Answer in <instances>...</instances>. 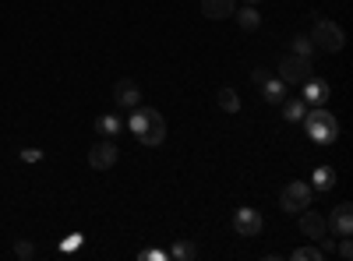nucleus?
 Masks as SVG:
<instances>
[{
	"instance_id": "obj_1",
	"label": "nucleus",
	"mask_w": 353,
	"mask_h": 261,
	"mask_svg": "<svg viewBox=\"0 0 353 261\" xmlns=\"http://www.w3.org/2000/svg\"><path fill=\"white\" fill-rule=\"evenodd\" d=\"M128 127H131V134H134L141 145H149V149L163 145V138H166V121H163V113L152 109V106H134Z\"/></svg>"
},
{
	"instance_id": "obj_2",
	"label": "nucleus",
	"mask_w": 353,
	"mask_h": 261,
	"mask_svg": "<svg viewBox=\"0 0 353 261\" xmlns=\"http://www.w3.org/2000/svg\"><path fill=\"white\" fill-rule=\"evenodd\" d=\"M304 127H307V134L314 138V141H321V145H329V141H336L339 138V124H336V117L329 109H311V113H304Z\"/></svg>"
},
{
	"instance_id": "obj_3",
	"label": "nucleus",
	"mask_w": 353,
	"mask_h": 261,
	"mask_svg": "<svg viewBox=\"0 0 353 261\" xmlns=\"http://www.w3.org/2000/svg\"><path fill=\"white\" fill-rule=\"evenodd\" d=\"M307 39L314 43V50H325V53H339L346 46V32H343L336 21H325V18L314 21V32Z\"/></svg>"
},
{
	"instance_id": "obj_4",
	"label": "nucleus",
	"mask_w": 353,
	"mask_h": 261,
	"mask_svg": "<svg viewBox=\"0 0 353 261\" xmlns=\"http://www.w3.org/2000/svg\"><path fill=\"white\" fill-rule=\"evenodd\" d=\"M311 198H314L311 184H304V180H290V184L279 191V209L290 212V216H297V212L311 209Z\"/></svg>"
},
{
	"instance_id": "obj_5",
	"label": "nucleus",
	"mask_w": 353,
	"mask_h": 261,
	"mask_svg": "<svg viewBox=\"0 0 353 261\" xmlns=\"http://www.w3.org/2000/svg\"><path fill=\"white\" fill-rule=\"evenodd\" d=\"M276 71H279L283 85H304L311 78V61H307V56H297V53H286Z\"/></svg>"
},
{
	"instance_id": "obj_6",
	"label": "nucleus",
	"mask_w": 353,
	"mask_h": 261,
	"mask_svg": "<svg viewBox=\"0 0 353 261\" xmlns=\"http://www.w3.org/2000/svg\"><path fill=\"white\" fill-rule=\"evenodd\" d=\"M117 159H121V149H117L110 138L96 141L92 149H88V166H92V169H110Z\"/></svg>"
},
{
	"instance_id": "obj_7",
	"label": "nucleus",
	"mask_w": 353,
	"mask_h": 261,
	"mask_svg": "<svg viewBox=\"0 0 353 261\" xmlns=\"http://www.w3.org/2000/svg\"><path fill=\"white\" fill-rule=\"evenodd\" d=\"M261 226H265V219H261L258 209L244 205V209H237V216H233V229H237V237H258Z\"/></svg>"
},
{
	"instance_id": "obj_8",
	"label": "nucleus",
	"mask_w": 353,
	"mask_h": 261,
	"mask_svg": "<svg viewBox=\"0 0 353 261\" xmlns=\"http://www.w3.org/2000/svg\"><path fill=\"white\" fill-rule=\"evenodd\" d=\"M325 222H329V229H332L336 237H353V205H350V201L336 205L332 219H325Z\"/></svg>"
},
{
	"instance_id": "obj_9",
	"label": "nucleus",
	"mask_w": 353,
	"mask_h": 261,
	"mask_svg": "<svg viewBox=\"0 0 353 261\" xmlns=\"http://www.w3.org/2000/svg\"><path fill=\"white\" fill-rule=\"evenodd\" d=\"M301 216V233L304 237H311V240H318V237H325L329 233V222H325V216H321V212H297Z\"/></svg>"
},
{
	"instance_id": "obj_10",
	"label": "nucleus",
	"mask_w": 353,
	"mask_h": 261,
	"mask_svg": "<svg viewBox=\"0 0 353 261\" xmlns=\"http://www.w3.org/2000/svg\"><path fill=\"white\" fill-rule=\"evenodd\" d=\"M113 99L121 103V106H128V109H134L141 103V92H138V85L131 78H121V81L113 85Z\"/></svg>"
},
{
	"instance_id": "obj_11",
	"label": "nucleus",
	"mask_w": 353,
	"mask_h": 261,
	"mask_svg": "<svg viewBox=\"0 0 353 261\" xmlns=\"http://www.w3.org/2000/svg\"><path fill=\"white\" fill-rule=\"evenodd\" d=\"M233 11H237V0H201V14L212 21L233 18Z\"/></svg>"
},
{
	"instance_id": "obj_12",
	"label": "nucleus",
	"mask_w": 353,
	"mask_h": 261,
	"mask_svg": "<svg viewBox=\"0 0 353 261\" xmlns=\"http://www.w3.org/2000/svg\"><path fill=\"white\" fill-rule=\"evenodd\" d=\"M304 99H307L311 106H321V103L329 99V85L318 81V78H307V81H304Z\"/></svg>"
},
{
	"instance_id": "obj_13",
	"label": "nucleus",
	"mask_w": 353,
	"mask_h": 261,
	"mask_svg": "<svg viewBox=\"0 0 353 261\" xmlns=\"http://www.w3.org/2000/svg\"><path fill=\"white\" fill-rule=\"evenodd\" d=\"M233 18H237V25L244 28V32H254V28L261 25V14L254 11V4H244V8H237V11H233Z\"/></svg>"
},
{
	"instance_id": "obj_14",
	"label": "nucleus",
	"mask_w": 353,
	"mask_h": 261,
	"mask_svg": "<svg viewBox=\"0 0 353 261\" xmlns=\"http://www.w3.org/2000/svg\"><path fill=\"white\" fill-rule=\"evenodd\" d=\"M261 92H265V103L276 106V103L286 99V85H283V81H272V78H265V81H261Z\"/></svg>"
},
{
	"instance_id": "obj_15",
	"label": "nucleus",
	"mask_w": 353,
	"mask_h": 261,
	"mask_svg": "<svg viewBox=\"0 0 353 261\" xmlns=\"http://www.w3.org/2000/svg\"><path fill=\"white\" fill-rule=\"evenodd\" d=\"M332 187H336V169H332V166H318L311 191H332Z\"/></svg>"
},
{
	"instance_id": "obj_16",
	"label": "nucleus",
	"mask_w": 353,
	"mask_h": 261,
	"mask_svg": "<svg viewBox=\"0 0 353 261\" xmlns=\"http://www.w3.org/2000/svg\"><path fill=\"white\" fill-rule=\"evenodd\" d=\"M283 117H286L290 124H301V121H304V99H286V103H283Z\"/></svg>"
},
{
	"instance_id": "obj_17",
	"label": "nucleus",
	"mask_w": 353,
	"mask_h": 261,
	"mask_svg": "<svg viewBox=\"0 0 353 261\" xmlns=\"http://www.w3.org/2000/svg\"><path fill=\"white\" fill-rule=\"evenodd\" d=\"M216 103H219L223 113H237V109H241V99H237V92H233V89H219Z\"/></svg>"
},
{
	"instance_id": "obj_18",
	"label": "nucleus",
	"mask_w": 353,
	"mask_h": 261,
	"mask_svg": "<svg viewBox=\"0 0 353 261\" xmlns=\"http://www.w3.org/2000/svg\"><path fill=\"white\" fill-rule=\"evenodd\" d=\"M121 127H124V124H121V121H117V117H110V113H103V117L96 121V131H99L103 138H113V134H117V131H121Z\"/></svg>"
},
{
	"instance_id": "obj_19",
	"label": "nucleus",
	"mask_w": 353,
	"mask_h": 261,
	"mask_svg": "<svg viewBox=\"0 0 353 261\" xmlns=\"http://www.w3.org/2000/svg\"><path fill=\"white\" fill-rule=\"evenodd\" d=\"M293 261H325V254H321V247H297Z\"/></svg>"
},
{
	"instance_id": "obj_20",
	"label": "nucleus",
	"mask_w": 353,
	"mask_h": 261,
	"mask_svg": "<svg viewBox=\"0 0 353 261\" xmlns=\"http://www.w3.org/2000/svg\"><path fill=\"white\" fill-rule=\"evenodd\" d=\"M170 258H176V261H188V258H194V244H188V240H176V244H173V251H170Z\"/></svg>"
},
{
	"instance_id": "obj_21",
	"label": "nucleus",
	"mask_w": 353,
	"mask_h": 261,
	"mask_svg": "<svg viewBox=\"0 0 353 261\" xmlns=\"http://www.w3.org/2000/svg\"><path fill=\"white\" fill-rule=\"evenodd\" d=\"M293 53H297V56H307V61H311V53H314V43H311L307 36H297V39H293Z\"/></svg>"
},
{
	"instance_id": "obj_22",
	"label": "nucleus",
	"mask_w": 353,
	"mask_h": 261,
	"mask_svg": "<svg viewBox=\"0 0 353 261\" xmlns=\"http://www.w3.org/2000/svg\"><path fill=\"white\" fill-rule=\"evenodd\" d=\"M78 247H81V233H71V237H64L61 254H71V251H78Z\"/></svg>"
},
{
	"instance_id": "obj_23",
	"label": "nucleus",
	"mask_w": 353,
	"mask_h": 261,
	"mask_svg": "<svg viewBox=\"0 0 353 261\" xmlns=\"http://www.w3.org/2000/svg\"><path fill=\"white\" fill-rule=\"evenodd\" d=\"M14 254H18L21 261H28V258H32V254H36V247H32V244H28V240H18V244H14Z\"/></svg>"
},
{
	"instance_id": "obj_24",
	"label": "nucleus",
	"mask_w": 353,
	"mask_h": 261,
	"mask_svg": "<svg viewBox=\"0 0 353 261\" xmlns=\"http://www.w3.org/2000/svg\"><path fill=\"white\" fill-rule=\"evenodd\" d=\"M39 159H43L39 149H21V163H39Z\"/></svg>"
},
{
	"instance_id": "obj_25",
	"label": "nucleus",
	"mask_w": 353,
	"mask_h": 261,
	"mask_svg": "<svg viewBox=\"0 0 353 261\" xmlns=\"http://www.w3.org/2000/svg\"><path fill=\"white\" fill-rule=\"evenodd\" d=\"M339 258H343V261L353 258V244H350V237H343V244H339Z\"/></svg>"
},
{
	"instance_id": "obj_26",
	"label": "nucleus",
	"mask_w": 353,
	"mask_h": 261,
	"mask_svg": "<svg viewBox=\"0 0 353 261\" xmlns=\"http://www.w3.org/2000/svg\"><path fill=\"white\" fill-rule=\"evenodd\" d=\"M166 251H141V261H163Z\"/></svg>"
},
{
	"instance_id": "obj_27",
	"label": "nucleus",
	"mask_w": 353,
	"mask_h": 261,
	"mask_svg": "<svg viewBox=\"0 0 353 261\" xmlns=\"http://www.w3.org/2000/svg\"><path fill=\"white\" fill-rule=\"evenodd\" d=\"M251 78H254V81H258V85H261V81H265V78H269V71H265V67H254V71H251Z\"/></svg>"
},
{
	"instance_id": "obj_28",
	"label": "nucleus",
	"mask_w": 353,
	"mask_h": 261,
	"mask_svg": "<svg viewBox=\"0 0 353 261\" xmlns=\"http://www.w3.org/2000/svg\"><path fill=\"white\" fill-rule=\"evenodd\" d=\"M244 4H258V0H244Z\"/></svg>"
}]
</instances>
